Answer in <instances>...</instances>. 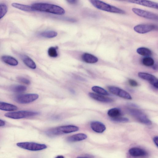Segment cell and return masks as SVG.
<instances>
[{
	"instance_id": "obj_1",
	"label": "cell",
	"mask_w": 158,
	"mask_h": 158,
	"mask_svg": "<svg viewBox=\"0 0 158 158\" xmlns=\"http://www.w3.org/2000/svg\"><path fill=\"white\" fill-rule=\"evenodd\" d=\"M31 6L34 11L47 13L59 15H63L65 13L63 9L54 5L37 3L33 4Z\"/></svg>"
},
{
	"instance_id": "obj_2",
	"label": "cell",
	"mask_w": 158,
	"mask_h": 158,
	"mask_svg": "<svg viewBox=\"0 0 158 158\" xmlns=\"http://www.w3.org/2000/svg\"><path fill=\"white\" fill-rule=\"evenodd\" d=\"M89 1L94 7L101 10L120 14H123L126 13L124 11L100 0H89Z\"/></svg>"
},
{
	"instance_id": "obj_3",
	"label": "cell",
	"mask_w": 158,
	"mask_h": 158,
	"mask_svg": "<svg viewBox=\"0 0 158 158\" xmlns=\"http://www.w3.org/2000/svg\"><path fill=\"white\" fill-rule=\"evenodd\" d=\"M79 129V128L75 126H63L51 128L46 131V134L51 136L76 132Z\"/></svg>"
},
{
	"instance_id": "obj_4",
	"label": "cell",
	"mask_w": 158,
	"mask_h": 158,
	"mask_svg": "<svg viewBox=\"0 0 158 158\" xmlns=\"http://www.w3.org/2000/svg\"><path fill=\"white\" fill-rule=\"evenodd\" d=\"M38 112L28 111L14 112L6 113V117L14 119H19L34 117L39 115Z\"/></svg>"
},
{
	"instance_id": "obj_5",
	"label": "cell",
	"mask_w": 158,
	"mask_h": 158,
	"mask_svg": "<svg viewBox=\"0 0 158 158\" xmlns=\"http://www.w3.org/2000/svg\"><path fill=\"white\" fill-rule=\"evenodd\" d=\"M128 112L130 114L140 123L147 125H152V121L141 111L136 109H128Z\"/></svg>"
},
{
	"instance_id": "obj_6",
	"label": "cell",
	"mask_w": 158,
	"mask_h": 158,
	"mask_svg": "<svg viewBox=\"0 0 158 158\" xmlns=\"http://www.w3.org/2000/svg\"><path fill=\"white\" fill-rule=\"evenodd\" d=\"M17 145L22 148L32 151H40L47 148L45 144L33 142H19L17 143Z\"/></svg>"
},
{
	"instance_id": "obj_7",
	"label": "cell",
	"mask_w": 158,
	"mask_h": 158,
	"mask_svg": "<svg viewBox=\"0 0 158 158\" xmlns=\"http://www.w3.org/2000/svg\"><path fill=\"white\" fill-rule=\"evenodd\" d=\"M38 98L39 95L37 94H28L17 96L14 98V100L19 104H26L34 102Z\"/></svg>"
},
{
	"instance_id": "obj_8",
	"label": "cell",
	"mask_w": 158,
	"mask_h": 158,
	"mask_svg": "<svg viewBox=\"0 0 158 158\" xmlns=\"http://www.w3.org/2000/svg\"><path fill=\"white\" fill-rule=\"evenodd\" d=\"M132 12L137 15L148 19L157 21L158 16L153 13L137 8H133Z\"/></svg>"
},
{
	"instance_id": "obj_9",
	"label": "cell",
	"mask_w": 158,
	"mask_h": 158,
	"mask_svg": "<svg viewBox=\"0 0 158 158\" xmlns=\"http://www.w3.org/2000/svg\"><path fill=\"white\" fill-rule=\"evenodd\" d=\"M157 29V26L152 24H140L134 28V30L140 34H144Z\"/></svg>"
},
{
	"instance_id": "obj_10",
	"label": "cell",
	"mask_w": 158,
	"mask_h": 158,
	"mask_svg": "<svg viewBox=\"0 0 158 158\" xmlns=\"http://www.w3.org/2000/svg\"><path fill=\"white\" fill-rule=\"evenodd\" d=\"M109 91L112 94L128 100H131L132 98L126 91L119 88L110 86L108 87Z\"/></svg>"
},
{
	"instance_id": "obj_11",
	"label": "cell",
	"mask_w": 158,
	"mask_h": 158,
	"mask_svg": "<svg viewBox=\"0 0 158 158\" xmlns=\"http://www.w3.org/2000/svg\"><path fill=\"white\" fill-rule=\"evenodd\" d=\"M138 74L140 78L148 81L156 89H158V80L154 76L148 73L142 72H139Z\"/></svg>"
},
{
	"instance_id": "obj_12",
	"label": "cell",
	"mask_w": 158,
	"mask_h": 158,
	"mask_svg": "<svg viewBox=\"0 0 158 158\" xmlns=\"http://www.w3.org/2000/svg\"><path fill=\"white\" fill-rule=\"evenodd\" d=\"M131 3H134L147 7L157 10L158 3L149 0H128Z\"/></svg>"
},
{
	"instance_id": "obj_13",
	"label": "cell",
	"mask_w": 158,
	"mask_h": 158,
	"mask_svg": "<svg viewBox=\"0 0 158 158\" xmlns=\"http://www.w3.org/2000/svg\"><path fill=\"white\" fill-rule=\"evenodd\" d=\"M130 155L135 157H144L147 156L148 154L144 150L137 147H134L130 148L129 150Z\"/></svg>"
},
{
	"instance_id": "obj_14",
	"label": "cell",
	"mask_w": 158,
	"mask_h": 158,
	"mask_svg": "<svg viewBox=\"0 0 158 158\" xmlns=\"http://www.w3.org/2000/svg\"><path fill=\"white\" fill-rule=\"evenodd\" d=\"M89 96L91 98L98 101L105 103H111L114 101L112 99L106 97L101 95L92 93H90Z\"/></svg>"
},
{
	"instance_id": "obj_15",
	"label": "cell",
	"mask_w": 158,
	"mask_h": 158,
	"mask_svg": "<svg viewBox=\"0 0 158 158\" xmlns=\"http://www.w3.org/2000/svg\"><path fill=\"white\" fill-rule=\"evenodd\" d=\"M90 126L93 130L98 133H102L106 129L105 125L99 121H93L91 123Z\"/></svg>"
},
{
	"instance_id": "obj_16",
	"label": "cell",
	"mask_w": 158,
	"mask_h": 158,
	"mask_svg": "<svg viewBox=\"0 0 158 158\" xmlns=\"http://www.w3.org/2000/svg\"><path fill=\"white\" fill-rule=\"evenodd\" d=\"M88 136L85 134L81 133L73 135L68 137L66 140L69 142L81 141L86 139Z\"/></svg>"
},
{
	"instance_id": "obj_17",
	"label": "cell",
	"mask_w": 158,
	"mask_h": 158,
	"mask_svg": "<svg viewBox=\"0 0 158 158\" xmlns=\"http://www.w3.org/2000/svg\"><path fill=\"white\" fill-rule=\"evenodd\" d=\"M82 58L84 61L88 63H95L98 61L97 57L88 53H84L82 56Z\"/></svg>"
},
{
	"instance_id": "obj_18",
	"label": "cell",
	"mask_w": 158,
	"mask_h": 158,
	"mask_svg": "<svg viewBox=\"0 0 158 158\" xmlns=\"http://www.w3.org/2000/svg\"><path fill=\"white\" fill-rule=\"evenodd\" d=\"M17 106L7 103L0 101V110L7 111H13L18 109Z\"/></svg>"
},
{
	"instance_id": "obj_19",
	"label": "cell",
	"mask_w": 158,
	"mask_h": 158,
	"mask_svg": "<svg viewBox=\"0 0 158 158\" xmlns=\"http://www.w3.org/2000/svg\"><path fill=\"white\" fill-rule=\"evenodd\" d=\"M22 58L24 63L30 68L34 69L36 68V65L34 61L26 55L22 56Z\"/></svg>"
},
{
	"instance_id": "obj_20",
	"label": "cell",
	"mask_w": 158,
	"mask_h": 158,
	"mask_svg": "<svg viewBox=\"0 0 158 158\" xmlns=\"http://www.w3.org/2000/svg\"><path fill=\"white\" fill-rule=\"evenodd\" d=\"M2 59L4 62L12 66H16L18 64V61L14 58L10 56H3Z\"/></svg>"
},
{
	"instance_id": "obj_21",
	"label": "cell",
	"mask_w": 158,
	"mask_h": 158,
	"mask_svg": "<svg viewBox=\"0 0 158 158\" xmlns=\"http://www.w3.org/2000/svg\"><path fill=\"white\" fill-rule=\"evenodd\" d=\"M12 6L13 7L15 8L27 12H32L34 11L32 9L31 6L16 3L12 4Z\"/></svg>"
},
{
	"instance_id": "obj_22",
	"label": "cell",
	"mask_w": 158,
	"mask_h": 158,
	"mask_svg": "<svg viewBox=\"0 0 158 158\" xmlns=\"http://www.w3.org/2000/svg\"><path fill=\"white\" fill-rule=\"evenodd\" d=\"M108 115L111 118H115L120 116L122 115V112L120 109L114 108L111 109L108 111Z\"/></svg>"
},
{
	"instance_id": "obj_23",
	"label": "cell",
	"mask_w": 158,
	"mask_h": 158,
	"mask_svg": "<svg viewBox=\"0 0 158 158\" xmlns=\"http://www.w3.org/2000/svg\"><path fill=\"white\" fill-rule=\"evenodd\" d=\"M39 35L44 38H51L56 37L57 35V33L53 31H48L42 32Z\"/></svg>"
},
{
	"instance_id": "obj_24",
	"label": "cell",
	"mask_w": 158,
	"mask_h": 158,
	"mask_svg": "<svg viewBox=\"0 0 158 158\" xmlns=\"http://www.w3.org/2000/svg\"><path fill=\"white\" fill-rule=\"evenodd\" d=\"M136 52L140 55L144 56H149L152 54L150 49L145 47L139 48L137 49Z\"/></svg>"
},
{
	"instance_id": "obj_25",
	"label": "cell",
	"mask_w": 158,
	"mask_h": 158,
	"mask_svg": "<svg viewBox=\"0 0 158 158\" xmlns=\"http://www.w3.org/2000/svg\"><path fill=\"white\" fill-rule=\"evenodd\" d=\"M27 87L25 86L18 85H15L11 87L10 90L12 92L16 93H22L27 90Z\"/></svg>"
},
{
	"instance_id": "obj_26",
	"label": "cell",
	"mask_w": 158,
	"mask_h": 158,
	"mask_svg": "<svg viewBox=\"0 0 158 158\" xmlns=\"http://www.w3.org/2000/svg\"><path fill=\"white\" fill-rule=\"evenodd\" d=\"M92 90L97 93L103 95H109L108 92L105 89L101 87L95 86L92 88Z\"/></svg>"
},
{
	"instance_id": "obj_27",
	"label": "cell",
	"mask_w": 158,
	"mask_h": 158,
	"mask_svg": "<svg viewBox=\"0 0 158 158\" xmlns=\"http://www.w3.org/2000/svg\"><path fill=\"white\" fill-rule=\"evenodd\" d=\"M142 64L146 66H153L154 64V60L149 57H146L144 58L142 61Z\"/></svg>"
},
{
	"instance_id": "obj_28",
	"label": "cell",
	"mask_w": 158,
	"mask_h": 158,
	"mask_svg": "<svg viewBox=\"0 0 158 158\" xmlns=\"http://www.w3.org/2000/svg\"><path fill=\"white\" fill-rule=\"evenodd\" d=\"M58 48L51 47L49 48L48 51V54L49 56L52 57H56L58 56V54L57 51Z\"/></svg>"
},
{
	"instance_id": "obj_29",
	"label": "cell",
	"mask_w": 158,
	"mask_h": 158,
	"mask_svg": "<svg viewBox=\"0 0 158 158\" xmlns=\"http://www.w3.org/2000/svg\"><path fill=\"white\" fill-rule=\"evenodd\" d=\"M8 11V8L4 4H0V19L2 18L6 14Z\"/></svg>"
},
{
	"instance_id": "obj_30",
	"label": "cell",
	"mask_w": 158,
	"mask_h": 158,
	"mask_svg": "<svg viewBox=\"0 0 158 158\" xmlns=\"http://www.w3.org/2000/svg\"><path fill=\"white\" fill-rule=\"evenodd\" d=\"M111 120L113 121L118 123H126L129 121V120L127 118L120 117L111 118Z\"/></svg>"
},
{
	"instance_id": "obj_31",
	"label": "cell",
	"mask_w": 158,
	"mask_h": 158,
	"mask_svg": "<svg viewBox=\"0 0 158 158\" xmlns=\"http://www.w3.org/2000/svg\"><path fill=\"white\" fill-rule=\"evenodd\" d=\"M18 80L20 82L27 85H30V82L27 79L24 77H19L17 78Z\"/></svg>"
},
{
	"instance_id": "obj_32",
	"label": "cell",
	"mask_w": 158,
	"mask_h": 158,
	"mask_svg": "<svg viewBox=\"0 0 158 158\" xmlns=\"http://www.w3.org/2000/svg\"><path fill=\"white\" fill-rule=\"evenodd\" d=\"M128 82L130 86L132 87H136L138 86V83L135 80H132V79H129Z\"/></svg>"
},
{
	"instance_id": "obj_33",
	"label": "cell",
	"mask_w": 158,
	"mask_h": 158,
	"mask_svg": "<svg viewBox=\"0 0 158 158\" xmlns=\"http://www.w3.org/2000/svg\"><path fill=\"white\" fill-rule=\"evenodd\" d=\"M69 4L71 5H75L77 3V0H66Z\"/></svg>"
},
{
	"instance_id": "obj_34",
	"label": "cell",
	"mask_w": 158,
	"mask_h": 158,
	"mask_svg": "<svg viewBox=\"0 0 158 158\" xmlns=\"http://www.w3.org/2000/svg\"><path fill=\"white\" fill-rule=\"evenodd\" d=\"M74 77L75 78L77 79V80H80V81H85V78H83L82 77H81L80 76H78L77 75H74Z\"/></svg>"
},
{
	"instance_id": "obj_35",
	"label": "cell",
	"mask_w": 158,
	"mask_h": 158,
	"mask_svg": "<svg viewBox=\"0 0 158 158\" xmlns=\"http://www.w3.org/2000/svg\"><path fill=\"white\" fill-rule=\"evenodd\" d=\"M158 136H155L153 139V141L156 147H158Z\"/></svg>"
},
{
	"instance_id": "obj_36",
	"label": "cell",
	"mask_w": 158,
	"mask_h": 158,
	"mask_svg": "<svg viewBox=\"0 0 158 158\" xmlns=\"http://www.w3.org/2000/svg\"><path fill=\"white\" fill-rule=\"evenodd\" d=\"M6 125L5 122L2 120L0 119V127H3Z\"/></svg>"
},
{
	"instance_id": "obj_37",
	"label": "cell",
	"mask_w": 158,
	"mask_h": 158,
	"mask_svg": "<svg viewBox=\"0 0 158 158\" xmlns=\"http://www.w3.org/2000/svg\"><path fill=\"white\" fill-rule=\"evenodd\" d=\"M56 158H64V157L62 155H58L57 156V157H56Z\"/></svg>"
},
{
	"instance_id": "obj_38",
	"label": "cell",
	"mask_w": 158,
	"mask_h": 158,
	"mask_svg": "<svg viewBox=\"0 0 158 158\" xmlns=\"http://www.w3.org/2000/svg\"><path fill=\"white\" fill-rule=\"evenodd\" d=\"M119 1H126V0H119Z\"/></svg>"
}]
</instances>
